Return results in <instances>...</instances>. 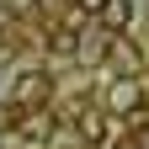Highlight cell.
<instances>
[{"mask_svg":"<svg viewBox=\"0 0 149 149\" xmlns=\"http://www.w3.org/2000/svg\"><path fill=\"white\" fill-rule=\"evenodd\" d=\"M53 101V74L43 69V64H32V69H22L11 80V107H22V112H37V107H48Z\"/></svg>","mask_w":149,"mask_h":149,"instance_id":"2","label":"cell"},{"mask_svg":"<svg viewBox=\"0 0 149 149\" xmlns=\"http://www.w3.org/2000/svg\"><path fill=\"white\" fill-rule=\"evenodd\" d=\"M133 11H139L133 0H107V6L96 11V27H107L112 37H117V32H128V27H133Z\"/></svg>","mask_w":149,"mask_h":149,"instance_id":"4","label":"cell"},{"mask_svg":"<svg viewBox=\"0 0 149 149\" xmlns=\"http://www.w3.org/2000/svg\"><path fill=\"white\" fill-rule=\"evenodd\" d=\"M74 6H80V11H85V16H96V11H101V6H107V0H74Z\"/></svg>","mask_w":149,"mask_h":149,"instance_id":"9","label":"cell"},{"mask_svg":"<svg viewBox=\"0 0 149 149\" xmlns=\"http://www.w3.org/2000/svg\"><path fill=\"white\" fill-rule=\"evenodd\" d=\"M112 43H117V37H112L107 27H80L74 32V64H107L112 59Z\"/></svg>","mask_w":149,"mask_h":149,"instance_id":"3","label":"cell"},{"mask_svg":"<svg viewBox=\"0 0 149 149\" xmlns=\"http://www.w3.org/2000/svg\"><path fill=\"white\" fill-rule=\"evenodd\" d=\"M0 149H6V128H0Z\"/></svg>","mask_w":149,"mask_h":149,"instance_id":"10","label":"cell"},{"mask_svg":"<svg viewBox=\"0 0 149 149\" xmlns=\"http://www.w3.org/2000/svg\"><path fill=\"white\" fill-rule=\"evenodd\" d=\"M48 149H80V144H74L69 133H53V139H48Z\"/></svg>","mask_w":149,"mask_h":149,"instance_id":"8","label":"cell"},{"mask_svg":"<svg viewBox=\"0 0 149 149\" xmlns=\"http://www.w3.org/2000/svg\"><path fill=\"white\" fill-rule=\"evenodd\" d=\"M144 101H149V85L139 74H117V80H107V91H101V112L107 117H133Z\"/></svg>","mask_w":149,"mask_h":149,"instance_id":"1","label":"cell"},{"mask_svg":"<svg viewBox=\"0 0 149 149\" xmlns=\"http://www.w3.org/2000/svg\"><path fill=\"white\" fill-rule=\"evenodd\" d=\"M48 53L53 59H74V27H53L48 32Z\"/></svg>","mask_w":149,"mask_h":149,"instance_id":"5","label":"cell"},{"mask_svg":"<svg viewBox=\"0 0 149 149\" xmlns=\"http://www.w3.org/2000/svg\"><path fill=\"white\" fill-rule=\"evenodd\" d=\"M128 149H149V123H133V133H128Z\"/></svg>","mask_w":149,"mask_h":149,"instance_id":"6","label":"cell"},{"mask_svg":"<svg viewBox=\"0 0 149 149\" xmlns=\"http://www.w3.org/2000/svg\"><path fill=\"white\" fill-rule=\"evenodd\" d=\"M0 48H11V11L0 6Z\"/></svg>","mask_w":149,"mask_h":149,"instance_id":"7","label":"cell"}]
</instances>
